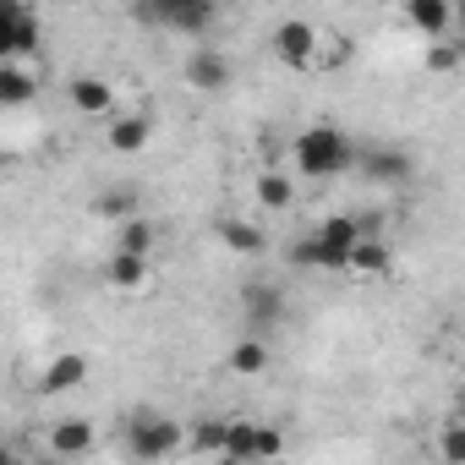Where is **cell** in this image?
I'll return each mask as SVG.
<instances>
[{
    "instance_id": "1",
    "label": "cell",
    "mask_w": 465,
    "mask_h": 465,
    "mask_svg": "<svg viewBox=\"0 0 465 465\" xmlns=\"http://www.w3.org/2000/svg\"><path fill=\"white\" fill-rule=\"evenodd\" d=\"M361 153H356V143L340 132V126H307L296 143H291V164H296V175H307V181H329V175H340V170H351Z\"/></svg>"
},
{
    "instance_id": "2",
    "label": "cell",
    "mask_w": 465,
    "mask_h": 465,
    "mask_svg": "<svg viewBox=\"0 0 465 465\" xmlns=\"http://www.w3.org/2000/svg\"><path fill=\"white\" fill-rule=\"evenodd\" d=\"M126 449H132V460H170V454L192 449V421H175V416H132L126 421Z\"/></svg>"
},
{
    "instance_id": "3",
    "label": "cell",
    "mask_w": 465,
    "mask_h": 465,
    "mask_svg": "<svg viewBox=\"0 0 465 465\" xmlns=\"http://www.w3.org/2000/svg\"><path fill=\"white\" fill-rule=\"evenodd\" d=\"M274 55L291 66V72H318V55H323V28L307 23V17H285L274 28Z\"/></svg>"
},
{
    "instance_id": "4",
    "label": "cell",
    "mask_w": 465,
    "mask_h": 465,
    "mask_svg": "<svg viewBox=\"0 0 465 465\" xmlns=\"http://www.w3.org/2000/svg\"><path fill=\"white\" fill-rule=\"evenodd\" d=\"M45 50V23L34 6H6L0 17V61H34Z\"/></svg>"
},
{
    "instance_id": "5",
    "label": "cell",
    "mask_w": 465,
    "mask_h": 465,
    "mask_svg": "<svg viewBox=\"0 0 465 465\" xmlns=\"http://www.w3.org/2000/svg\"><path fill=\"white\" fill-rule=\"evenodd\" d=\"M242 318L252 334H274L285 323V291L269 285V280H247L242 285Z\"/></svg>"
},
{
    "instance_id": "6",
    "label": "cell",
    "mask_w": 465,
    "mask_h": 465,
    "mask_svg": "<svg viewBox=\"0 0 465 465\" xmlns=\"http://www.w3.org/2000/svg\"><path fill=\"white\" fill-rule=\"evenodd\" d=\"M83 383H88V356H83V351H61V356H50L45 372L34 378V394L61 400V394H72V389H83Z\"/></svg>"
},
{
    "instance_id": "7",
    "label": "cell",
    "mask_w": 465,
    "mask_h": 465,
    "mask_svg": "<svg viewBox=\"0 0 465 465\" xmlns=\"http://www.w3.org/2000/svg\"><path fill=\"white\" fill-rule=\"evenodd\" d=\"M45 449H50L55 460H83V454L99 449V427H94L88 416H61V421L45 432Z\"/></svg>"
},
{
    "instance_id": "8",
    "label": "cell",
    "mask_w": 465,
    "mask_h": 465,
    "mask_svg": "<svg viewBox=\"0 0 465 465\" xmlns=\"http://www.w3.org/2000/svg\"><path fill=\"white\" fill-rule=\"evenodd\" d=\"M143 17H153V23L175 28V34H208L213 6H203V0H148Z\"/></svg>"
},
{
    "instance_id": "9",
    "label": "cell",
    "mask_w": 465,
    "mask_h": 465,
    "mask_svg": "<svg viewBox=\"0 0 465 465\" xmlns=\"http://www.w3.org/2000/svg\"><path fill=\"white\" fill-rule=\"evenodd\" d=\"M400 12L416 34L427 39H449L460 28V12H454V0H400Z\"/></svg>"
},
{
    "instance_id": "10",
    "label": "cell",
    "mask_w": 465,
    "mask_h": 465,
    "mask_svg": "<svg viewBox=\"0 0 465 465\" xmlns=\"http://www.w3.org/2000/svg\"><path fill=\"white\" fill-rule=\"evenodd\" d=\"M213 236H219V247H230L236 258H263V252H269V230H263L258 219H236V213H224V219L213 224Z\"/></svg>"
},
{
    "instance_id": "11",
    "label": "cell",
    "mask_w": 465,
    "mask_h": 465,
    "mask_svg": "<svg viewBox=\"0 0 465 465\" xmlns=\"http://www.w3.org/2000/svg\"><path fill=\"white\" fill-rule=\"evenodd\" d=\"M285 258H291L296 269H329V274H351V252H345V247H329V242L318 236V230H312V236H296Z\"/></svg>"
},
{
    "instance_id": "12",
    "label": "cell",
    "mask_w": 465,
    "mask_h": 465,
    "mask_svg": "<svg viewBox=\"0 0 465 465\" xmlns=\"http://www.w3.org/2000/svg\"><path fill=\"white\" fill-rule=\"evenodd\" d=\"M39 99L34 61H0V110H28Z\"/></svg>"
},
{
    "instance_id": "13",
    "label": "cell",
    "mask_w": 465,
    "mask_h": 465,
    "mask_svg": "<svg viewBox=\"0 0 465 465\" xmlns=\"http://www.w3.org/2000/svg\"><path fill=\"white\" fill-rule=\"evenodd\" d=\"M181 72H186V83H192L197 94H219V88L230 83V61H224V50H213V45H203V50H192Z\"/></svg>"
},
{
    "instance_id": "14",
    "label": "cell",
    "mask_w": 465,
    "mask_h": 465,
    "mask_svg": "<svg viewBox=\"0 0 465 465\" xmlns=\"http://www.w3.org/2000/svg\"><path fill=\"white\" fill-rule=\"evenodd\" d=\"M66 99L77 115H94V121H110L115 115V88L104 77H72L66 83Z\"/></svg>"
},
{
    "instance_id": "15",
    "label": "cell",
    "mask_w": 465,
    "mask_h": 465,
    "mask_svg": "<svg viewBox=\"0 0 465 465\" xmlns=\"http://www.w3.org/2000/svg\"><path fill=\"white\" fill-rule=\"evenodd\" d=\"M148 137H153V121L148 115H110V132H104V143H110V153H121V159H137L143 148H148Z\"/></svg>"
},
{
    "instance_id": "16",
    "label": "cell",
    "mask_w": 465,
    "mask_h": 465,
    "mask_svg": "<svg viewBox=\"0 0 465 465\" xmlns=\"http://www.w3.org/2000/svg\"><path fill=\"white\" fill-rule=\"evenodd\" d=\"M269 361H274V351H269V334H242L236 345H230V356H224V367L236 372V378H263L269 372Z\"/></svg>"
},
{
    "instance_id": "17",
    "label": "cell",
    "mask_w": 465,
    "mask_h": 465,
    "mask_svg": "<svg viewBox=\"0 0 465 465\" xmlns=\"http://www.w3.org/2000/svg\"><path fill=\"white\" fill-rule=\"evenodd\" d=\"M104 285L110 291H121V296H137V291H148V258L143 252H110V263H104Z\"/></svg>"
},
{
    "instance_id": "18",
    "label": "cell",
    "mask_w": 465,
    "mask_h": 465,
    "mask_svg": "<svg viewBox=\"0 0 465 465\" xmlns=\"http://www.w3.org/2000/svg\"><path fill=\"white\" fill-rule=\"evenodd\" d=\"M389 269H394V247L367 230V236L351 247V274H356V280H378V274H389Z\"/></svg>"
},
{
    "instance_id": "19",
    "label": "cell",
    "mask_w": 465,
    "mask_h": 465,
    "mask_svg": "<svg viewBox=\"0 0 465 465\" xmlns=\"http://www.w3.org/2000/svg\"><path fill=\"white\" fill-rule=\"evenodd\" d=\"M252 197H258L269 213H285V208H296V175H285V170L263 164V170H258V181H252Z\"/></svg>"
},
{
    "instance_id": "20",
    "label": "cell",
    "mask_w": 465,
    "mask_h": 465,
    "mask_svg": "<svg viewBox=\"0 0 465 465\" xmlns=\"http://www.w3.org/2000/svg\"><path fill=\"white\" fill-rule=\"evenodd\" d=\"M356 164H361V170H367V175H372L378 186H394V181H411V170H416L405 148H378V153H367V159H356Z\"/></svg>"
},
{
    "instance_id": "21",
    "label": "cell",
    "mask_w": 465,
    "mask_h": 465,
    "mask_svg": "<svg viewBox=\"0 0 465 465\" xmlns=\"http://www.w3.org/2000/svg\"><path fill=\"white\" fill-rule=\"evenodd\" d=\"M230 421H236V416H203V421H192V454H224L230 449Z\"/></svg>"
},
{
    "instance_id": "22",
    "label": "cell",
    "mask_w": 465,
    "mask_h": 465,
    "mask_svg": "<svg viewBox=\"0 0 465 465\" xmlns=\"http://www.w3.org/2000/svg\"><path fill=\"white\" fill-rule=\"evenodd\" d=\"M94 213H104V219H137L143 213V192L137 186H104L94 197Z\"/></svg>"
},
{
    "instance_id": "23",
    "label": "cell",
    "mask_w": 465,
    "mask_h": 465,
    "mask_svg": "<svg viewBox=\"0 0 465 465\" xmlns=\"http://www.w3.org/2000/svg\"><path fill=\"white\" fill-rule=\"evenodd\" d=\"M318 236H323L329 247H345V252H351V247L367 236V219H356V213H329V219L318 224Z\"/></svg>"
},
{
    "instance_id": "24",
    "label": "cell",
    "mask_w": 465,
    "mask_h": 465,
    "mask_svg": "<svg viewBox=\"0 0 465 465\" xmlns=\"http://www.w3.org/2000/svg\"><path fill=\"white\" fill-rule=\"evenodd\" d=\"M153 242H159V230H153V219H143V213H137V219H121V230H115V247H121V252H143V258H148Z\"/></svg>"
},
{
    "instance_id": "25",
    "label": "cell",
    "mask_w": 465,
    "mask_h": 465,
    "mask_svg": "<svg viewBox=\"0 0 465 465\" xmlns=\"http://www.w3.org/2000/svg\"><path fill=\"white\" fill-rule=\"evenodd\" d=\"M224 460H258V421H230V449Z\"/></svg>"
},
{
    "instance_id": "26",
    "label": "cell",
    "mask_w": 465,
    "mask_h": 465,
    "mask_svg": "<svg viewBox=\"0 0 465 465\" xmlns=\"http://www.w3.org/2000/svg\"><path fill=\"white\" fill-rule=\"evenodd\" d=\"M351 61V45L334 34V28H323V55H318V72H329V66H345Z\"/></svg>"
},
{
    "instance_id": "27",
    "label": "cell",
    "mask_w": 465,
    "mask_h": 465,
    "mask_svg": "<svg viewBox=\"0 0 465 465\" xmlns=\"http://www.w3.org/2000/svg\"><path fill=\"white\" fill-rule=\"evenodd\" d=\"M427 72H460V45L432 39V50H427Z\"/></svg>"
},
{
    "instance_id": "28",
    "label": "cell",
    "mask_w": 465,
    "mask_h": 465,
    "mask_svg": "<svg viewBox=\"0 0 465 465\" xmlns=\"http://www.w3.org/2000/svg\"><path fill=\"white\" fill-rule=\"evenodd\" d=\"M438 454H443V460H454V465H465V427H460V421L438 432Z\"/></svg>"
},
{
    "instance_id": "29",
    "label": "cell",
    "mask_w": 465,
    "mask_h": 465,
    "mask_svg": "<svg viewBox=\"0 0 465 465\" xmlns=\"http://www.w3.org/2000/svg\"><path fill=\"white\" fill-rule=\"evenodd\" d=\"M269 454H285V432L269 427V421H258V460H269Z\"/></svg>"
},
{
    "instance_id": "30",
    "label": "cell",
    "mask_w": 465,
    "mask_h": 465,
    "mask_svg": "<svg viewBox=\"0 0 465 465\" xmlns=\"http://www.w3.org/2000/svg\"><path fill=\"white\" fill-rule=\"evenodd\" d=\"M454 12H460V23H465V0H454Z\"/></svg>"
},
{
    "instance_id": "31",
    "label": "cell",
    "mask_w": 465,
    "mask_h": 465,
    "mask_svg": "<svg viewBox=\"0 0 465 465\" xmlns=\"http://www.w3.org/2000/svg\"><path fill=\"white\" fill-rule=\"evenodd\" d=\"M6 6H28V0H6Z\"/></svg>"
},
{
    "instance_id": "32",
    "label": "cell",
    "mask_w": 465,
    "mask_h": 465,
    "mask_svg": "<svg viewBox=\"0 0 465 465\" xmlns=\"http://www.w3.org/2000/svg\"><path fill=\"white\" fill-rule=\"evenodd\" d=\"M203 6H219V0H203Z\"/></svg>"
},
{
    "instance_id": "33",
    "label": "cell",
    "mask_w": 465,
    "mask_h": 465,
    "mask_svg": "<svg viewBox=\"0 0 465 465\" xmlns=\"http://www.w3.org/2000/svg\"><path fill=\"white\" fill-rule=\"evenodd\" d=\"M460 378H465V361H460Z\"/></svg>"
}]
</instances>
